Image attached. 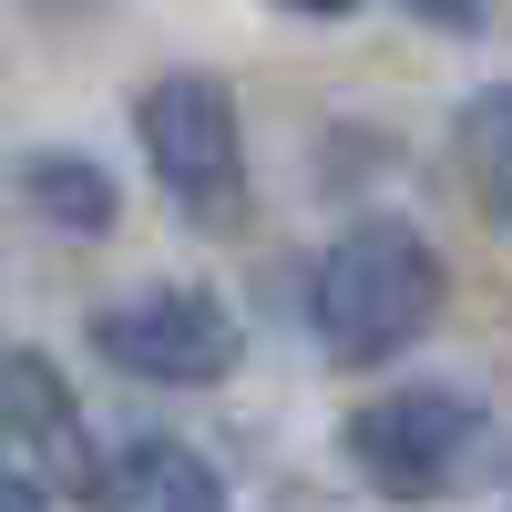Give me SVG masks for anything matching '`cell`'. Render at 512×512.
<instances>
[{
	"mask_svg": "<svg viewBox=\"0 0 512 512\" xmlns=\"http://www.w3.org/2000/svg\"><path fill=\"white\" fill-rule=\"evenodd\" d=\"M0 512H52V502H41L31 482H11V472H0Z\"/></svg>",
	"mask_w": 512,
	"mask_h": 512,
	"instance_id": "cell-10",
	"label": "cell"
},
{
	"mask_svg": "<svg viewBox=\"0 0 512 512\" xmlns=\"http://www.w3.org/2000/svg\"><path fill=\"white\" fill-rule=\"evenodd\" d=\"M134 134H144V164H154V185L175 195L185 226H205V236L246 226V123H236V93L216 72L144 82Z\"/></svg>",
	"mask_w": 512,
	"mask_h": 512,
	"instance_id": "cell-2",
	"label": "cell"
},
{
	"mask_svg": "<svg viewBox=\"0 0 512 512\" xmlns=\"http://www.w3.org/2000/svg\"><path fill=\"white\" fill-rule=\"evenodd\" d=\"M431 318H441V246L410 216H359L328 236L318 277H308V328L338 369L400 359Z\"/></svg>",
	"mask_w": 512,
	"mask_h": 512,
	"instance_id": "cell-1",
	"label": "cell"
},
{
	"mask_svg": "<svg viewBox=\"0 0 512 512\" xmlns=\"http://www.w3.org/2000/svg\"><path fill=\"white\" fill-rule=\"evenodd\" d=\"M0 441H11V420H0Z\"/></svg>",
	"mask_w": 512,
	"mask_h": 512,
	"instance_id": "cell-12",
	"label": "cell"
},
{
	"mask_svg": "<svg viewBox=\"0 0 512 512\" xmlns=\"http://www.w3.org/2000/svg\"><path fill=\"white\" fill-rule=\"evenodd\" d=\"M93 349L123 379H154V390H216L246 349V328L216 287H134L113 308H93Z\"/></svg>",
	"mask_w": 512,
	"mask_h": 512,
	"instance_id": "cell-3",
	"label": "cell"
},
{
	"mask_svg": "<svg viewBox=\"0 0 512 512\" xmlns=\"http://www.w3.org/2000/svg\"><path fill=\"white\" fill-rule=\"evenodd\" d=\"M410 21H431V31H472L482 21V0H400Z\"/></svg>",
	"mask_w": 512,
	"mask_h": 512,
	"instance_id": "cell-9",
	"label": "cell"
},
{
	"mask_svg": "<svg viewBox=\"0 0 512 512\" xmlns=\"http://www.w3.org/2000/svg\"><path fill=\"white\" fill-rule=\"evenodd\" d=\"M287 11H318V21H338V11H359V0H287Z\"/></svg>",
	"mask_w": 512,
	"mask_h": 512,
	"instance_id": "cell-11",
	"label": "cell"
},
{
	"mask_svg": "<svg viewBox=\"0 0 512 512\" xmlns=\"http://www.w3.org/2000/svg\"><path fill=\"white\" fill-rule=\"evenodd\" d=\"M451 164H461V185L482 195V216L512 226V82H482V93L451 113Z\"/></svg>",
	"mask_w": 512,
	"mask_h": 512,
	"instance_id": "cell-8",
	"label": "cell"
},
{
	"mask_svg": "<svg viewBox=\"0 0 512 512\" xmlns=\"http://www.w3.org/2000/svg\"><path fill=\"white\" fill-rule=\"evenodd\" d=\"M482 451V400L461 390H379L349 410V472L390 502H441Z\"/></svg>",
	"mask_w": 512,
	"mask_h": 512,
	"instance_id": "cell-4",
	"label": "cell"
},
{
	"mask_svg": "<svg viewBox=\"0 0 512 512\" xmlns=\"http://www.w3.org/2000/svg\"><path fill=\"white\" fill-rule=\"evenodd\" d=\"M11 185H21V205L41 226H62V236H103L113 216H123V195H113V175L93 154H21L11 164Z\"/></svg>",
	"mask_w": 512,
	"mask_h": 512,
	"instance_id": "cell-7",
	"label": "cell"
},
{
	"mask_svg": "<svg viewBox=\"0 0 512 512\" xmlns=\"http://www.w3.org/2000/svg\"><path fill=\"white\" fill-rule=\"evenodd\" d=\"M0 420L41 451V472H52L62 492H103V461L82 451V420H72L62 379L41 369V359H0Z\"/></svg>",
	"mask_w": 512,
	"mask_h": 512,
	"instance_id": "cell-5",
	"label": "cell"
},
{
	"mask_svg": "<svg viewBox=\"0 0 512 512\" xmlns=\"http://www.w3.org/2000/svg\"><path fill=\"white\" fill-rule=\"evenodd\" d=\"M103 512H226V482L185 441H123L103 461Z\"/></svg>",
	"mask_w": 512,
	"mask_h": 512,
	"instance_id": "cell-6",
	"label": "cell"
}]
</instances>
